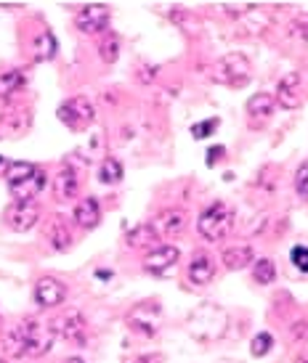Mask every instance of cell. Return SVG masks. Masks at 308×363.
<instances>
[{
  "label": "cell",
  "mask_w": 308,
  "mask_h": 363,
  "mask_svg": "<svg viewBox=\"0 0 308 363\" xmlns=\"http://www.w3.org/2000/svg\"><path fill=\"white\" fill-rule=\"evenodd\" d=\"M53 340H56L53 323H45L40 318H24L3 337V350L13 358H24V355L38 358L51 350Z\"/></svg>",
  "instance_id": "6da1fadb"
},
{
  "label": "cell",
  "mask_w": 308,
  "mask_h": 363,
  "mask_svg": "<svg viewBox=\"0 0 308 363\" xmlns=\"http://www.w3.org/2000/svg\"><path fill=\"white\" fill-rule=\"evenodd\" d=\"M6 181L16 202H35L45 186V172L32 162H11L6 167Z\"/></svg>",
  "instance_id": "7a4b0ae2"
},
{
  "label": "cell",
  "mask_w": 308,
  "mask_h": 363,
  "mask_svg": "<svg viewBox=\"0 0 308 363\" xmlns=\"http://www.w3.org/2000/svg\"><path fill=\"white\" fill-rule=\"evenodd\" d=\"M234 225V210L226 202H213L210 207L199 212L197 218V233L205 239V242H221L231 233Z\"/></svg>",
  "instance_id": "3957f363"
},
{
  "label": "cell",
  "mask_w": 308,
  "mask_h": 363,
  "mask_svg": "<svg viewBox=\"0 0 308 363\" xmlns=\"http://www.w3.org/2000/svg\"><path fill=\"white\" fill-rule=\"evenodd\" d=\"M250 72L253 67L245 53H229L216 64V80L229 82V85H245L250 80Z\"/></svg>",
  "instance_id": "277c9868"
},
{
  "label": "cell",
  "mask_w": 308,
  "mask_h": 363,
  "mask_svg": "<svg viewBox=\"0 0 308 363\" xmlns=\"http://www.w3.org/2000/svg\"><path fill=\"white\" fill-rule=\"evenodd\" d=\"M56 114H59V120H62L67 128H72V130H82V128H88L93 122V106H91V101L82 99V96L64 101Z\"/></svg>",
  "instance_id": "5b68a950"
},
{
  "label": "cell",
  "mask_w": 308,
  "mask_h": 363,
  "mask_svg": "<svg viewBox=\"0 0 308 363\" xmlns=\"http://www.w3.org/2000/svg\"><path fill=\"white\" fill-rule=\"evenodd\" d=\"M53 332L62 334L67 342L72 345H85L88 342V323L82 318L80 311L64 313L59 321H53Z\"/></svg>",
  "instance_id": "8992f818"
},
{
  "label": "cell",
  "mask_w": 308,
  "mask_h": 363,
  "mask_svg": "<svg viewBox=\"0 0 308 363\" xmlns=\"http://www.w3.org/2000/svg\"><path fill=\"white\" fill-rule=\"evenodd\" d=\"M75 24L77 30L85 32V35H101L106 27H109V9L101 6V3H91L75 16Z\"/></svg>",
  "instance_id": "52a82bcc"
},
{
  "label": "cell",
  "mask_w": 308,
  "mask_h": 363,
  "mask_svg": "<svg viewBox=\"0 0 308 363\" xmlns=\"http://www.w3.org/2000/svg\"><path fill=\"white\" fill-rule=\"evenodd\" d=\"M128 326L136 329L138 334H144V337H154L157 329H160V305L144 303L133 308L131 315H128Z\"/></svg>",
  "instance_id": "ba28073f"
},
{
  "label": "cell",
  "mask_w": 308,
  "mask_h": 363,
  "mask_svg": "<svg viewBox=\"0 0 308 363\" xmlns=\"http://www.w3.org/2000/svg\"><path fill=\"white\" fill-rule=\"evenodd\" d=\"M178 257H181L178 247H173V244H157V247H152V252L144 257V268L149 273H154V276H163V273H167L178 262Z\"/></svg>",
  "instance_id": "9c48e42d"
},
{
  "label": "cell",
  "mask_w": 308,
  "mask_h": 363,
  "mask_svg": "<svg viewBox=\"0 0 308 363\" xmlns=\"http://www.w3.org/2000/svg\"><path fill=\"white\" fill-rule=\"evenodd\" d=\"M67 300V286L53 276H43L40 281L35 284V303L40 308H56Z\"/></svg>",
  "instance_id": "30bf717a"
},
{
  "label": "cell",
  "mask_w": 308,
  "mask_h": 363,
  "mask_svg": "<svg viewBox=\"0 0 308 363\" xmlns=\"http://www.w3.org/2000/svg\"><path fill=\"white\" fill-rule=\"evenodd\" d=\"M40 218V207L35 202H13L6 212V220L13 231H30Z\"/></svg>",
  "instance_id": "8fae6325"
},
{
  "label": "cell",
  "mask_w": 308,
  "mask_h": 363,
  "mask_svg": "<svg viewBox=\"0 0 308 363\" xmlns=\"http://www.w3.org/2000/svg\"><path fill=\"white\" fill-rule=\"evenodd\" d=\"M152 231L157 233V239H170L186 228V212L184 210H165L160 212L152 223Z\"/></svg>",
  "instance_id": "7c38bea8"
},
{
  "label": "cell",
  "mask_w": 308,
  "mask_h": 363,
  "mask_svg": "<svg viewBox=\"0 0 308 363\" xmlns=\"http://www.w3.org/2000/svg\"><path fill=\"white\" fill-rule=\"evenodd\" d=\"M186 276H189V281L197 284V286H207V284L216 279V262L210 260V255L197 252L194 257H192V262H189Z\"/></svg>",
  "instance_id": "4fadbf2b"
},
{
  "label": "cell",
  "mask_w": 308,
  "mask_h": 363,
  "mask_svg": "<svg viewBox=\"0 0 308 363\" xmlns=\"http://www.w3.org/2000/svg\"><path fill=\"white\" fill-rule=\"evenodd\" d=\"M221 262L226 271H245L247 265L255 262V255H253L250 244H231L221 252Z\"/></svg>",
  "instance_id": "5bb4252c"
},
{
  "label": "cell",
  "mask_w": 308,
  "mask_h": 363,
  "mask_svg": "<svg viewBox=\"0 0 308 363\" xmlns=\"http://www.w3.org/2000/svg\"><path fill=\"white\" fill-rule=\"evenodd\" d=\"M77 189H80V178H77V172L70 164L56 172V178H53V194H56L59 202L72 199L75 194H77Z\"/></svg>",
  "instance_id": "9a60e30c"
},
{
  "label": "cell",
  "mask_w": 308,
  "mask_h": 363,
  "mask_svg": "<svg viewBox=\"0 0 308 363\" xmlns=\"http://www.w3.org/2000/svg\"><path fill=\"white\" fill-rule=\"evenodd\" d=\"M45 236H48V242H51V247L56 252H67L72 247V231H70V225H67V220H64L62 215L51 218L48 228H45Z\"/></svg>",
  "instance_id": "2e32d148"
},
{
  "label": "cell",
  "mask_w": 308,
  "mask_h": 363,
  "mask_svg": "<svg viewBox=\"0 0 308 363\" xmlns=\"http://www.w3.org/2000/svg\"><path fill=\"white\" fill-rule=\"evenodd\" d=\"M75 223H77L80 228H85V231H91V228H96V225L101 223V207H99V202H96L93 196H85V199L75 207Z\"/></svg>",
  "instance_id": "e0dca14e"
},
{
  "label": "cell",
  "mask_w": 308,
  "mask_h": 363,
  "mask_svg": "<svg viewBox=\"0 0 308 363\" xmlns=\"http://www.w3.org/2000/svg\"><path fill=\"white\" fill-rule=\"evenodd\" d=\"M279 101L285 109H298L300 106V80L298 74H287L285 80L279 82V96L274 99Z\"/></svg>",
  "instance_id": "ac0fdd59"
},
{
  "label": "cell",
  "mask_w": 308,
  "mask_h": 363,
  "mask_svg": "<svg viewBox=\"0 0 308 363\" xmlns=\"http://www.w3.org/2000/svg\"><path fill=\"white\" fill-rule=\"evenodd\" d=\"M277 109V101H274V96H268V93H255L250 101H247V114L253 117V120H268L271 114Z\"/></svg>",
  "instance_id": "d6986e66"
},
{
  "label": "cell",
  "mask_w": 308,
  "mask_h": 363,
  "mask_svg": "<svg viewBox=\"0 0 308 363\" xmlns=\"http://www.w3.org/2000/svg\"><path fill=\"white\" fill-rule=\"evenodd\" d=\"M24 74L19 69H6L0 72V99H6L9 101L13 93H19L24 88Z\"/></svg>",
  "instance_id": "ffe728a7"
},
{
  "label": "cell",
  "mask_w": 308,
  "mask_h": 363,
  "mask_svg": "<svg viewBox=\"0 0 308 363\" xmlns=\"http://www.w3.org/2000/svg\"><path fill=\"white\" fill-rule=\"evenodd\" d=\"M53 53H56V38H53L51 32L38 35L35 43H32V56H35V61H48L53 59Z\"/></svg>",
  "instance_id": "44dd1931"
},
{
  "label": "cell",
  "mask_w": 308,
  "mask_h": 363,
  "mask_svg": "<svg viewBox=\"0 0 308 363\" xmlns=\"http://www.w3.org/2000/svg\"><path fill=\"white\" fill-rule=\"evenodd\" d=\"M123 175H125L123 164H120L117 160H112V157H109V160H104L101 167H99V181L106 183V186H114V183H120V181H123Z\"/></svg>",
  "instance_id": "7402d4cb"
},
{
  "label": "cell",
  "mask_w": 308,
  "mask_h": 363,
  "mask_svg": "<svg viewBox=\"0 0 308 363\" xmlns=\"http://www.w3.org/2000/svg\"><path fill=\"white\" fill-rule=\"evenodd\" d=\"M125 242L131 244V247H152L157 242V233L152 231V225L146 223V225H138L133 231L125 236Z\"/></svg>",
  "instance_id": "603a6c76"
},
{
  "label": "cell",
  "mask_w": 308,
  "mask_h": 363,
  "mask_svg": "<svg viewBox=\"0 0 308 363\" xmlns=\"http://www.w3.org/2000/svg\"><path fill=\"white\" fill-rule=\"evenodd\" d=\"M253 279H255L258 284H271V281H274V279H277V265H274V260L263 257V260L253 262Z\"/></svg>",
  "instance_id": "cb8c5ba5"
},
{
  "label": "cell",
  "mask_w": 308,
  "mask_h": 363,
  "mask_svg": "<svg viewBox=\"0 0 308 363\" xmlns=\"http://www.w3.org/2000/svg\"><path fill=\"white\" fill-rule=\"evenodd\" d=\"M99 53H101V59L106 61V64L117 61V56H120V40H117V35L106 32L101 38V43H99Z\"/></svg>",
  "instance_id": "d4e9b609"
},
{
  "label": "cell",
  "mask_w": 308,
  "mask_h": 363,
  "mask_svg": "<svg viewBox=\"0 0 308 363\" xmlns=\"http://www.w3.org/2000/svg\"><path fill=\"white\" fill-rule=\"evenodd\" d=\"M271 347H274V337L268 332H258L253 337V342H250V353L255 355V358H263V355L271 353Z\"/></svg>",
  "instance_id": "484cf974"
},
{
  "label": "cell",
  "mask_w": 308,
  "mask_h": 363,
  "mask_svg": "<svg viewBox=\"0 0 308 363\" xmlns=\"http://www.w3.org/2000/svg\"><path fill=\"white\" fill-rule=\"evenodd\" d=\"M295 191H298V196L303 202H308V162L300 164L298 175H295Z\"/></svg>",
  "instance_id": "4316f807"
},
{
  "label": "cell",
  "mask_w": 308,
  "mask_h": 363,
  "mask_svg": "<svg viewBox=\"0 0 308 363\" xmlns=\"http://www.w3.org/2000/svg\"><path fill=\"white\" fill-rule=\"evenodd\" d=\"M290 260H292V265H295L298 271L308 273V247H303V244L292 247V252H290Z\"/></svg>",
  "instance_id": "83f0119b"
},
{
  "label": "cell",
  "mask_w": 308,
  "mask_h": 363,
  "mask_svg": "<svg viewBox=\"0 0 308 363\" xmlns=\"http://www.w3.org/2000/svg\"><path fill=\"white\" fill-rule=\"evenodd\" d=\"M216 130H218V120L213 117V120H205V122H199V125H194V128H192V135H194V138H207V135H213Z\"/></svg>",
  "instance_id": "f1b7e54d"
},
{
  "label": "cell",
  "mask_w": 308,
  "mask_h": 363,
  "mask_svg": "<svg viewBox=\"0 0 308 363\" xmlns=\"http://www.w3.org/2000/svg\"><path fill=\"white\" fill-rule=\"evenodd\" d=\"M224 154H226V149H224V146H213V149L207 152V164L213 167V164H216V160H224Z\"/></svg>",
  "instance_id": "f546056e"
},
{
  "label": "cell",
  "mask_w": 308,
  "mask_h": 363,
  "mask_svg": "<svg viewBox=\"0 0 308 363\" xmlns=\"http://www.w3.org/2000/svg\"><path fill=\"white\" fill-rule=\"evenodd\" d=\"M133 363H163V355H160V353H146V355H138Z\"/></svg>",
  "instance_id": "4dcf8cb0"
},
{
  "label": "cell",
  "mask_w": 308,
  "mask_h": 363,
  "mask_svg": "<svg viewBox=\"0 0 308 363\" xmlns=\"http://www.w3.org/2000/svg\"><path fill=\"white\" fill-rule=\"evenodd\" d=\"M292 32H298L300 40H308V24H306V21H298V24L292 27Z\"/></svg>",
  "instance_id": "1f68e13d"
},
{
  "label": "cell",
  "mask_w": 308,
  "mask_h": 363,
  "mask_svg": "<svg viewBox=\"0 0 308 363\" xmlns=\"http://www.w3.org/2000/svg\"><path fill=\"white\" fill-rule=\"evenodd\" d=\"M295 363H308V353H300L298 361H295Z\"/></svg>",
  "instance_id": "d6a6232c"
},
{
  "label": "cell",
  "mask_w": 308,
  "mask_h": 363,
  "mask_svg": "<svg viewBox=\"0 0 308 363\" xmlns=\"http://www.w3.org/2000/svg\"><path fill=\"white\" fill-rule=\"evenodd\" d=\"M64 363H82V358H67Z\"/></svg>",
  "instance_id": "836d02e7"
},
{
  "label": "cell",
  "mask_w": 308,
  "mask_h": 363,
  "mask_svg": "<svg viewBox=\"0 0 308 363\" xmlns=\"http://www.w3.org/2000/svg\"><path fill=\"white\" fill-rule=\"evenodd\" d=\"M0 363H6V361H0Z\"/></svg>",
  "instance_id": "e575fe53"
}]
</instances>
